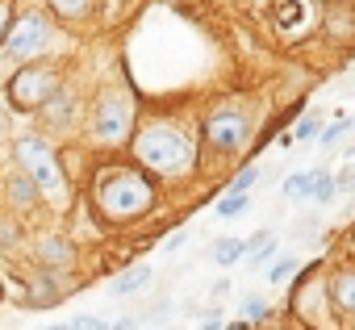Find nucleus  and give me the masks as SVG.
<instances>
[{"instance_id": "nucleus-8", "label": "nucleus", "mask_w": 355, "mask_h": 330, "mask_svg": "<svg viewBox=\"0 0 355 330\" xmlns=\"http://www.w3.org/2000/svg\"><path fill=\"white\" fill-rule=\"evenodd\" d=\"M330 297H334V309L355 313V268L334 272V280H330Z\"/></svg>"}, {"instance_id": "nucleus-4", "label": "nucleus", "mask_w": 355, "mask_h": 330, "mask_svg": "<svg viewBox=\"0 0 355 330\" xmlns=\"http://www.w3.org/2000/svg\"><path fill=\"white\" fill-rule=\"evenodd\" d=\"M13 155H17V163H21V172L38 184V193H59V189H63L59 159H55V150H51V142H46V138L26 134V138H17V142H13Z\"/></svg>"}, {"instance_id": "nucleus-11", "label": "nucleus", "mask_w": 355, "mask_h": 330, "mask_svg": "<svg viewBox=\"0 0 355 330\" xmlns=\"http://www.w3.org/2000/svg\"><path fill=\"white\" fill-rule=\"evenodd\" d=\"M247 251H251L247 238H222V243L214 247V263H218V268H234L239 259H247Z\"/></svg>"}, {"instance_id": "nucleus-13", "label": "nucleus", "mask_w": 355, "mask_h": 330, "mask_svg": "<svg viewBox=\"0 0 355 330\" xmlns=\"http://www.w3.org/2000/svg\"><path fill=\"white\" fill-rule=\"evenodd\" d=\"M313 184H318V168H313V172H293V176L284 180V197H288V201H309V197H313Z\"/></svg>"}, {"instance_id": "nucleus-29", "label": "nucleus", "mask_w": 355, "mask_h": 330, "mask_svg": "<svg viewBox=\"0 0 355 330\" xmlns=\"http://www.w3.org/2000/svg\"><path fill=\"white\" fill-rule=\"evenodd\" d=\"M251 322H230V326H222V330H247Z\"/></svg>"}, {"instance_id": "nucleus-9", "label": "nucleus", "mask_w": 355, "mask_h": 330, "mask_svg": "<svg viewBox=\"0 0 355 330\" xmlns=\"http://www.w3.org/2000/svg\"><path fill=\"white\" fill-rule=\"evenodd\" d=\"M38 259H42L46 268H63V263L76 259V247H71V238H46V243L38 247Z\"/></svg>"}, {"instance_id": "nucleus-21", "label": "nucleus", "mask_w": 355, "mask_h": 330, "mask_svg": "<svg viewBox=\"0 0 355 330\" xmlns=\"http://www.w3.org/2000/svg\"><path fill=\"white\" fill-rule=\"evenodd\" d=\"M318 130H322V121L318 117H301L297 121V130H293V142L301 138V142H309V138H318Z\"/></svg>"}, {"instance_id": "nucleus-1", "label": "nucleus", "mask_w": 355, "mask_h": 330, "mask_svg": "<svg viewBox=\"0 0 355 330\" xmlns=\"http://www.w3.org/2000/svg\"><path fill=\"white\" fill-rule=\"evenodd\" d=\"M134 155H138L142 168L155 172V176H180V172L193 168V159H197L193 138L184 134V125H175V121H167V117H163V121H146V125L138 130Z\"/></svg>"}, {"instance_id": "nucleus-5", "label": "nucleus", "mask_w": 355, "mask_h": 330, "mask_svg": "<svg viewBox=\"0 0 355 330\" xmlns=\"http://www.w3.org/2000/svg\"><path fill=\"white\" fill-rule=\"evenodd\" d=\"M51 17L46 13H26V17H17L13 26H9V34H5V51L13 55V59H21V63H34L38 55H46L51 51Z\"/></svg>"}, {"instance_id": "nucleus-6", "label": "nucleus", "mask_w": 355, "mask_h": 330, "mask_svg": "<svg viewBox=\"0 0 355 330\" xmlns=\"http://www.w3.org/2000/svg\"><path fill=\"white\" fill-rule=\"evenodd\" d=\"M251 138V117L243 109H218L205 121V146H214L218 155H239Z\"/></svg>"}, {"instance_id": "nucleus-17", "label": "nucleus", "mask_w": 355, "mask_h": 330, "mask_svg": "<svg viewBox=\"0 0 355 330\" xmlns=\"http://www.w3.org/2000/svg\"><path fill=\"white\" fill-rule=\"evenodd\" d=\"M146 284H150V268H134L130 276L113 280V293H117V297H125V293H138V288H146Z\"/></svg>"}, {"instance_id": "nucleus-22", "label": "nucleus", "mask_w": 355, "mask_h": 330, "mask_svg": "<svg viewBox=\"0 0 355 330\" xmlns=\"http://www.w3.org/2000/svg\"><path fill=\"white\" fill-rule=\"evenodd\" d=\"M255 180H259V168H243V172L234 176L230 193H251V189H255Z\"/></svg>"}, {"instance_id": "nucleus-28", "label": "nucleus", "mask_w": 355, "mask_h": 330, "mask_svg": "<svg viewBox=\"0 0 355 330\" xmlns=\"http://www.w3.org/2000/svg\"><path fill=\"white\" fill-rule=\"evenodd\" d=\"M113 330H134V318H121V322H117Z\"/></svg>"}, {"instance_id": "nucleus-19", "label": "nucleus", "mask_w": 355, "mask_h": 330, "mask_svg": "<svg viewBox=\"0 0 355 330\" xmlns=\"http://www.w3.org/2000/svg\"><path fill=\"white\" fill-rule=\"evenodd\" d=\"M330 197H334V176L318 168V184H313V197H309V201H318V205H326Z\"/></svg>"}, {"instance_id": "nucleus-10", "label": "nucleus", "mask_w": 355, "mask_h": 330, "mask_svg": "<svg viewBox=\"0 0 355 330\" xmlns=\"http://www.w3.org/2000/svg\"><path fill=\"white\" fill-rule=\"evenodd\" d=\"M51 13L63 21H88L96 13V0H51Z\"/></svg>"}, {"instance_id": "nucleus-15", "label": "nucleus", "mask_w": 355, "mask_h": 330, "mask_svg": "<svg viewBox=\"0 0 355 330\" xmlns=\"http://www.w3.org/2000/svg\"><path fill=\"white\" fill-rule=\"evenodd\" d=\"M351 125H355V121L338 113V121H330L326 130H318V142H322V150H334V142H343V134H347Z\"/></svg>"}, {"instance_id": "nucleus-3", "label": "nucleus", "mask_w": 355, "mask_h": 330, "mask_svg": "<svg viewBox=\"0 0 355 330\" xmlns=\"http://www.w3.org/2000/svg\"><path fill=\"white\" fill-rule=\"evenodd\" d=\"M63 88V76H59V67H51V63H26L21 71H13L9 76V84H5V96H9V105L13 109H21V113H38L55 92Z\"/></svg>"}, {"instance_id": "nucleus-16", "label": "nucleus", "mask_w": 355, "mask_h": 330, "mask_svg": "<svg viewBox=\"0 0 355 330\" xmlns=\"http://www.w3.org/2000/svg\"><path fill=\"white\" fill-rule=\"evenodd\" d=\"M9 193H13V201H17L21 209H26V205H34V201L42 197V193H38V184H34V180H30L26 172H21V176L13 180V184H9Z\"/></svg>"}, {"instance_id": "nucleus-18", "label": "nucleus", "mask_w": 355, "mask_h": 330, "mask_svg": "<svg viewBox=\"0 0 355 330\" xmlns=\"http://www.w3.org/2000/svg\"><path fill=\"white\" fill-rule=\"evenodd\" d=\"M293 272H297V259H293V255H284V259H276V263H272V268L263 272V280H268V284L276 288V284H284V280H288Z\"/></svg>"}, {"instance_id": "nucleus-2", "label": "nucleus", "mask_w": 355, "mask_h": 330, "mask_svg": "<svg viewBox=\"0 0 355 330\" xmlns=\"http://www.w3.org/2000/svg\"><path fill=\"white\" fill-rule=\"evenodd\" d=\"M96 209L109 222H134L155 205V180L138 168H105L96 176Z\"/></svg>"}, {"instance_id": "nucleus-23", "label": "nucleus", "mask_w": 355, "mask_h": 330, "mask_svg": "<svg viewBox=\"0 0 355 330\" xmlns=\"http://www.w3.org/2000/svg\"><path fill=\"white\" fill-rule=\"evenodd\" d=\"M268 313H272V305L263 297H247V322H263Z\"/></svg>"}, {"instance_id": "nucleus-31", "label": "nucleus", "mask_w": 355, "mask_h": 330, "mask_svg": "<svg viewBox=\"0 0 355 330\" xmlns=\"http://www.w3.org/2000/svg\"><path fill=\"white\" fill-rule=\"evenodd\" d=\"M46 330H67V326H46Z\"/></svg>"}, {"instance_id": "nucleus-25", "label": "nucleus", "mask_w": 355, "mask_h": 330, "mask_svg": "<svg viewBox=\"0 0 355 330\" xmlns=\"http://www.w3.org/2000/svg\"><path fill=\"white\" fill-rule=\"evenodd\" d=\"M67 330H109V326H105L101 318H88V313H84V318H71Z\"/></svg>"}, {"instance_id": "nucleus-32", "label": "nucleus", "mask_w": 355, "mask_h": 330, "mask_svg": "<svg viewBox=\"0 0 355 330\" xmlns=\"http://www.w3.org/2000/svg\"><path fill=\"white\" fill-rule=\"evenodd\" d=\"M351 318H355V313H351Z\"/></svg>"}, {"instance_id": "nucleus-7", "label": "nucleus", "mask_w": 355, "mask_h": 330, "mask_svg": "<svg viewBox=\"0 0 355 330\" xmlns=\"http://www.w3.org/2000/svg\"><path fill=\"white\" fill-rule=\"evenodd\" d=\"M134 134V105L121 92H105L96 101V138L105 146H117Z\"/></svg>"}, {"instance_id": "nucleus-24", "label": "nucleus", "mask_w": 355, "mask_h": 330, "mask_svg": "<svg viewBox=\"0 0 355 330\" xmlns=\"http://www.w3.org/2000/svg\"><path fill=\"white\" fill-rule=\"evenodd\" d=\"M355 189V163H351V168H343L338 176H334V193H351Z\"/></svg>"}, {"instance_id": "nucleus-14", "label": "nucleus", "mask_w": 355, "mask_h": 330, "mask_svg": "<svg viewBox=\"0 0 355 330\" xmlns=\"http://www.w3.org/2000/svg\"><path fill=\"white\" fill-rule=\"evenodd\" d=\"M247 205H251V193H226L222 201H218V218L222 222H230V218H239V214H247Z\"/></svg>"}, {"instance_id": "nucleus-30", "label": "nucleus", "mask_w": 355, "mask_h": 330, "mask_svg": "<svg viewBox=\"0 0 355 330\" xmlns=\"http://www.w3.org/2000/svg\"><path fill=\"white\" fill-rule=\"evenodd\" d=\"M205 330H222V322H218V318H209V322H205Z\"/></svg>"}, {"instance_id": "nucleus-27", "label": "nucleus", "mask_w": 355, "mask_h": 330, "mask_svg": "<svg viewBox=\"0 0 355 330\" xmlns=\"http://www.w3.org/2000/svg\"><path fill=\"white\" fill-rule=\"evenodd\" d=\"M13 243H17V226L0 218V247H13Z\"/></svg>"}, {"instance_id": "nucleus-26", "label": "nucleus", "mask_w": 355, "mask_h": 330, "mask_svg": "<svg viewBox=\"0 0 355 330\" xmlns=\"http://www.w3.org/2000/svg\"><path fill=\"white\" fill-rule=\"evenodd\" d=\"M9 26H13V5H9V0H0V46H5Z\"/></svg>"}, {"instance_id": "nucleus-20", "label": "nucleus", "mask_w": 355, "mask_h": 330, "mask_svg": "<svg viewBox=\"0 0 355 330\" xmlns=\"http://www.w3.org/2000/svg\"><path fill=\"white\" fill-rule=\"evenodd\" d=\"M272 255H276V238L268 234V238L251 251V263H255V268H268V263H272Z\"/></svg>"}, {"instance_id": "nucleus-12", "label": "nucleus", "mask_w": 355, "mask_h": 330, "mask_svg": "<svg viewBox=\"0 0 355 330\" xmlns=\"http://www.w3.org/2000/svg\"><path fill=\"white\" fill-rule=\"evenodd\" d=\"M55 272H59V268H46V272H38V280H34V288H30L38 309H51V305L59 301V284H55Z\"/></svg>"}]
</instances>
